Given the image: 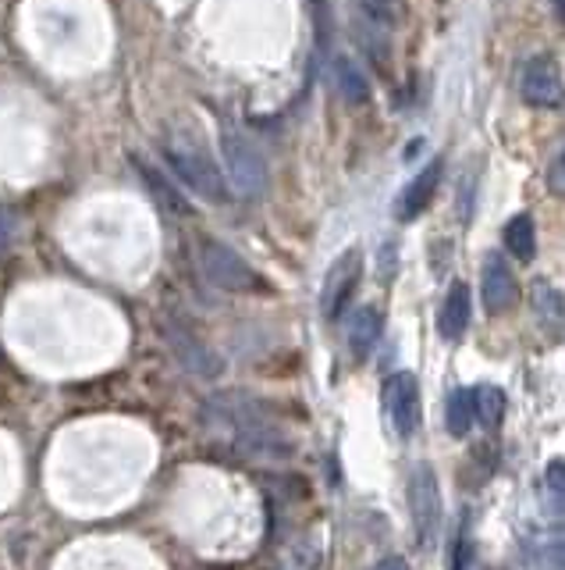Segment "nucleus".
Here are the masks:
<instances>
[{"label":"nucleus","instance_id":"f257e3e1","mask_svg":"<svg viewBox=\"0 0 565 570\" xmlns=\"http://www.w3.org/2000/svg\"><path fill=\"white\" fill-rule=\"evenodd\" d=\"M214 407L228 417V425L235 428L238 442L249 446L253 452H264V457H285L292 442H285V431L278 428V421L270 417V410L264 404H256L249 396H217Z\"/></svg>","mask_w":565,"mask_h":570},{"label":"nucleus","instance_id":"f03ea898","mask_svg":"<svg viewBox=\"0 0 565 570\" xmlns=\"http://www.w3.org/2000/svg\"><path fill=\"white\" fill-rule=\"evenodd\" d=\"M164 157L171 164V172H175L188 190H196L203 200L220 204V200L228 196V182L220 175L217 161L196 140H185V136L164 140Z\"/></svg>","mask_w":565,"mask_h":570},{"label":"nucleus","instance_id":"7ed1b4c3","mask_svg":"<svg viewBox=\"0 0 565 570\" xmlns=\"http://www.w3.org/2000/svg\"><path fill=\"white\" fill-rule=\"evenodd\" d=\"M199 267H203V275L225 293H267V282L225 243H214V240L203 243L199 246Z\"/></svg>","mask_w":565,"mask_h":570},{"label":"nucleus","instance_id":"20e7f679","mask_svg":"<svg viewBox=\"0 0 565 570\" xmlns=\"http://www.w3.org/2000/svg\"><path fill=\"white\" fill-rule=\"evenodd\" d=\"M220 150H225L232 190L238 196H260L267 190V161H264L260 150L253 146V140H246L238 129H225Z\"/></svg>","mask_w":565,"mask_h":570},{"label":"nucleus","instance_id":"39448f33","mask_svg":"<svg viewBox=\"0 0 565 570\" xmlns=\"http://www.w3.org/2000/svg\"><path fill=\"white\" fill-rule=\"evenodd\" d=\"M409 507H413V525H417V542L431 546L441 528V492L438 478L427 464H420L409 481Z\"/></svg>","mask_w":565,"mask_h":570},{"label":"nucleus","instance_id":"423d86ee","mask_svg":"<svg viewBox=\"0 0 565 570\" xmlns=\"http://www.w3.org/2000/svg\"><path fill=\"white\" fill-rule=\"evenodd\" d=\"M359 278H363V254L359 250H346L335 264L328 278H323V289H320V311L328 322H338L341 311H346V304L352 299Z\"/></svg>","mask_w":565,"mask_h":570},{"label":"nucleus","instance_id":"0eeeda50","mask_svg":"<svg viewBox=\"0 0 565 570\" xmlns=\"http://www.w3.org/2000/svg\"><path fill=\"white\" fill-rule=\"evenodd\" d=\"M384 407L391 417V428H396L402 439H409V435L420 428L423 407H420V381L413 371L391 375L388 389H384Z\"/></svg>","mask_w":565,"mask_h":570},{"label":"nucleus","instance_id":"6e6552de","mask_svg":"<svg viewBox=\"0 0 565 570\" xmlns=\"http://www.w3.org/2000/svg\"><path fill=\"white\" fill-rule=\"evenodd\" d=\"M520 93L530 108H558L562 104V75L555 69V61L547 54H537L523 64Z\"/></svg>","mask_w":565,"mask_h":570},{"label":"nucleus","instance_id":"1a4fd4ad","mask_svg":"<svg viewBox=\"0 0 565 570\" xmlns=\"http://www.w3.org/2000/svg\"><path fill=\"white\" fill-rule=\"evenodd\" d=\"M481 296H484V311L491 317L505 314L516 304V275L502 254H487L484 261V275H481Z\"/></svg>","mask_w":565,"mask_h":570},{"label":"nucleus","instance_id":"9d476101","mask_svg":"<svg viewBox=\"0 0 565 570\" xmlns=\"http://www.w3.org/2000/svg\"><path fill=\"white\" fill-rule=\"evenodd\" d=\"M438 182H441V161H431V164H427L423 172L402 190L399 207H396V217H399V222H413V217H420L427 207H431Z\"/></svg>","mask_w":565,"mask_h":570},{"label":"nucleus","instance_id":"9b49d317","mask_svg":"<svg viewBox=\"0 0 565 570\" xmlns=\"http://www.w3.org/2000/svg\"><path fill=\"white\" fill-rule=\"evenodd\" d=\"M438 328H441V339H449V343H459L462 335H466V328H470V285L466 282L449 285Z\"/></svg>","mask_w":565,"mask_h":570},{"label":"nucleus","instance_id":"f8f14e48","mask_svg":"<svg viewBox=\"0 0 565 570\" xmlns=\"http://www.w3.org/2000/svg\"><path fill=\"white\" fill-rule=\"evenodd\" d=\"M331 86L346 104H367L370 100V79L352 58H335L331 61Z\"/></svg>","mask_w":565,"mask_h":570},{"label":"nucleus","instance_id":"ddd939ff","mask_svg":"<svg viewBox=\"0 0 565 570\" xmlns=\"http://www.w3.org/2000/svg\"><path fill=\"white\" fill-rule=\"evenodd\" d=\"M377 335H381V311L373 307H359L349 317V349L356 360H367L370 349L377 346Z\"/></svg>","mask_w":565,"mask_h":570},{"label":"nucleus","instance_id":"4468645a","mask_svg":"<svg viewBox=\"0 0 565 570\" xmlns=\"http://www.w3.org/2000/svg\"><path fill=\"white\" fill-rule=\"evenodd\" d=\"M505 246H508V254L530 264L537 257V228H534V217L530 214H516V217H508V225H505Z\"/></svg>","mask_w":565,"mask_h":570},{"label":"nucleus","instance_id":"2eb2a0df","mask_svg":"<svg viewBox=\"0 0 565 570\" xmlns=\"http://www.w3.org/2000/svg\"><path fill=\"white\" fill-rule=\"evenodd\" d=\"M135 167H140V179L150 186V193L157 196V204H161L164 211H171V214H188V211H193V207L185 204V196L175 190V182H167V179L157 172V167L146 164V161H135Z\"/></svg>","mask_w":565,"mask_h":570},{"label":"nucleus","instance_id":"dca6fc26","mask_svg":"<svg viewBox=\"0 0 565 570\" xmlns=\"http://www.w3.org/2000/svg\"><path fill=\"white\" fill-rule=\"evenodd\" d=\"M470 396H473V421H481L487 431L499 428L505 417V407H508L499 385H481V389H470Z\"/></svg>","mask_w":565,"mask_h":570},{"label":"nucleus","instance_id":"f3484780","mask_svg":"<svg viewBox=\"0 0 565 570\" xmlns=\"http://www.w3.org/2000/svg\"><path fill=\"white\" fill-rule=\"evenodd\" d=\"M444 425H449V435L455 439H466L473 428V396L470 389H455L449 396V407H444Z\"/></svg>","mask_w":565,"mask_h":570},{"label":"nucleus","instance_id":"a211bd4d","mask_svg":"<svg viewBox=\"0 0 565 570\" xmlns=\"http://www.w3.org/2000/svg\"><path fill=\"white\" fill-rule=\"evenodd\" d=\"M175 349H178V357L193 367V371H199V375H217L220 371V364H217V357L210 354L207 346H199L193 335H185V332H178L175 335Z\"/></svg>","mask_w":565,"mask_h":570},{"label":"nucleus","instance_id":"6ab92c4d","mask_svg":"<svg viewBox=\"0 0 565 570\" xmlns=\"http://www.w3.org/2000/svg\"><path fill=\"white\" fill-rule=\"evenodd\" d=\"M534 311H537L541 322L562 328V317H565L562 314V296H558V289H552V285H544V282L534 285Z\"/></svg>","mask_w":565,"mask_h":570},{"label":"nucleus","instance_id":"aec40b11","mask_svg":"<svg viewBox=\"0 0 565 570\" xmlns=\"http://www.w3.org/2000/svg\"><path fill=\"white\" fill-rule=\"evenodd\" d=\"M544 481H547V496L555 502V513L562 517V499H565V464L562 460H552L544 471Z\"/></svg>","mask_w":565,"mask_h":570},{"label":"nucleus","instance_id":"412c9836","mask_svg":"<svg viewBox=\"0 0 565 570\" xmlns=\"http://www.w3.org/2000/svg\"><path fill=\"white\" fill-rule=\"evenodd\" d=\"M466 560H470V539H466V535H455V539H452L449 570H466Z\"/></svg>","mask_w":565,"mask_h":570},{"label":"nucleus","instance_id":"4be33fe9","mask_svg":"<svg viewBox=\"0 0 565 570\" xmlns=\"http://www.w3.org/2000/svg\"><path fill=\"white\" fill-rule=\"evenodd\" d=\"M11 236H14V214L11 211H0V250L11 246Z\"/></svg>","mask_w":565,"mask_h":570},{"label":"nucleus","instance_id":"5701e85b","mask_svg":"<svg viewBox=\"0 0 565 570\" xmlns=\"http://www.w3.org/2000/svg\"><path fill=\"white\" fill-rule=\"evenodd\" d=\"M373 570H409V563L402 560V557H388V560H381Z\"/></svg>","mask_w":565,"mask_h":570},{"label":"nucleus","instance_id":"b1692460","mask_svg":"<svg viewBox=\"0 0 565 570\" xmlns=\"http://www.w3.org/2000/svg\"><path fill=\"white\" fill-rule=\"evenodd\" d=\"M552 190L562 193V157H555V164H552Z\"/></svg>","mask_w":565,"mask_h":570}]
</instances>
